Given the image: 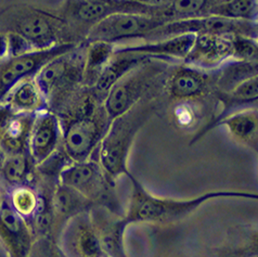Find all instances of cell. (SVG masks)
I'll return each mask as SVG.
<instances>
[{
	"instance_id": "6da1fadb",
	"label": "cell",
	"mask_w": 258,
	"mask_h": 257,
	"mask_svg": "<svg viewBox=\"0 0 258 257\" xmlns=\"http://www.w3.org/2000/svg\"><path fill=\"white\" fill-rule=\"evenodd\" d=\"M128 179L132 183V194L124 219L131 224H171L182 220L198 211L205 203L218 199L257 200L258 195L243 190H214L195 198L174 199L156 197L149 192L133 174Z\"/></svg>"
},
{
	"instance_id": "7a4b0ae2",
	"label": "cell",
	"mask_w": 258,
	"mask_h": 257,
	"mask_svg": "<svg viewBox=\"0 0 258 257\" xmlns=\"http://www.w3.org/2000/svg\"><path fill=\"white\" fill-rule=\"evenodd\" d=\"M155 112L154 100H145L133 109L111 120L109 128L95 153L98 163L109 179L115 183L121 176L128 177V158L136 136Z\"/></svg>"
},
{
	"instance_id": "3957f363",
	"label": "cell",
	"mask_w": 258,
	"mask_h": 257,
	"mask_svg": "<svg viewBox=\"0 0 258 257\" xmlns=\"http://www.w3.org/2000/svg\"><path fill=\"white\" fill-rule=\"evenodd\" d=\"M111 119L100 102L89 90V96L77 104L62 130L64 153L71 162L92 159L109 128Z\"/></svg>"
},
{
	"instance_id": "277c9868",
	"label": "cell",
	"mask_w": 258,
	"mask_h": 257,
	"mask_svg": "<svg viewBox=\"0 0 258 257\" xmlns=\"http://www.w3.org/2000/svg\"><path fill=\"white\" fill-rule=\"evenodd\" d=\"M165 62L154 58L148 59L112 86L103 100V108L111 120L142 101L152 86L163 77L167 68Z\"/></svg>"
},
{
	"instance_id": "5b68a950",
	"label": "cell",
	"mask_w": 258,
	"mask_h": 257,
	"mask_svg": "<svg viewBox=\"0 0 258 257\" xmlns=\"http://www.w3.org/2000/svg\"><path fill=\"white\" fill-rule=\"evenodd\" d=\"M58 181L74 189L94 205L124 216L115 194V183L107 178L97 160L70 162L61 169Z\"/></svg>"
},
{
	"instance_id": "8992f818",
	"label": "cell",
	"mask_w": 258,
	"mask_h": 257,
	"mask_svg": "<svg viewBox=\"0 0 258 257\" xmlns=\"http://www.w3.org/2000/svg\"><path fill=\"white\" fill-rule=\"evenodd\" d=\"M167 22L160 12L111 14L92 25L86 37V44L103 41L114 45L127 39L147 38L150 33Z\"/></svg>"
},
{
	"instance_id": "52a82bcc",
	"label": "cell",
	"mask_w": 258,
	"mask_h": 257,
	"mask_svg": "<svg viewBox=\"0 0 258 257\" xmlns=\"http://www.w3.org/2000/svg\"><path fill=\"white\" fill-rule=\"evenodd\" d=\"M183 34H220L241 35L257 39V22L229 20L219 17L204 16L170 21L149 34L147 38L161 40Z\"/></svg>"
},
{
	"instance_id": "ba28073f",
	"label": "cell",
	"mask_w": 258,
	"mask_h": 257,
	"mask_svg": "<svg viewBox=\"0 0 258 257\" xmlns=\"http://www.w3.org/2000/svg\"><path fill=\"white\" fill-rule=\"evenodd\" d=\"M86 45L75 47L55 56L39 70L36 85L44 97L51 96L55 90L71 89L83 85Z\"/></svg>"
},
{
	"instance_id": "9c48e42d",
	"label": "cell",
	"mask_w": 258,
	"mask_h": 257,
	"mask_svg": "<svg viewBox=\"0 0 258 257\" xmlns=\"http://www.w3.org/2000/svg\"><path fill=\"white\" fill-rule=\"evenodd\" d=\"M55 241L67 257H106L89 211L70 218Z\"/></svg>"
},
{
	"instance_id": "30bf717a",
	"label": "cell",
	"mask_w": 258,
	"mask_h": 257,
	"mask_svg": "<svg viewBox=\"0 0 258 257\" xmlns=\"http://www.w3.org/2000/svg\"><path fill=\"white\" fill-rule=\"evenodd\" d=\"M36 238L27 220L13 210L7 195L0 209V243L8 257H28Z\"/></svg>"
},
{
	"instance_id": "8fae6325",
	"label": "cell",
	"mask_w": 258,
	"mask_h": 257,
	"mask_svg": "<svg viewBox=\"0 0 258 257\" xmlns=\"http://www.w3.org/2000/svg\"><path fill=\"white\" fill-rule=\"evenodd\" d=\"M234 35L201 34L183 62L201 70H216L221 64L231 60Z\"/></svg>"
},
{
	"instance_id": "7c38bea8",
	"label": "cell",
	"mask_w": 258,
	"mask_h": 257,
	"mask_svg": "<svg viewBox=\"0 0 258 257\" xmlns=\"http://www.w3.org/2000/svg\"><path fill=\"white\" fill-rule=\"evenodd\" d=\"M36 113L0 109V149L9 155L27 152Z\"/></svg>"
},
{
	"instance_id": "4fadbf2b",
	"label": "cell",
	"mask_w": 258,
	"mask_h": 257,
	"mask_svg": "<svg viewBox=\"0 0 258 257\" xmlns=\"http://www.w3.org/2000/svg\"><path fill=\"white\" fill-rule=\"evenodd\" d=\"M62 140L61 122L52 112L36 115L28 145V152L36 166L52 156Z\"/></svg>"
},
{
	"instance_id": "5bb4252c",
	"label": "cell",
	"mask_w": 258,
	"mask_h": 257,
	"mask_svg": "<svg viewBox=\"0 0 258 257\" xmlns=\"http://www.w3.org/2000/svg\"><path fill=\"white\" fill-rule=\"evenodd\" d=\"M89 212L106 257H128L124 240L128 225L124 216L99 205L92 206Z\"/></svg>"
},
{
	"instance_id": "9a60e30c",
	"label": "cell",
	"mask_w": 258,
	"mask_h": 257,
	"mask_svg": "<svg viewBox=\"0 0 258 257\" xmlns=\"http://www.w3.org/2000/svg\"><path fill=\"white\" fill-rule=\"evenodd\" d=\"M151 56L145 54L129 52L121 48L114 47V51L110 61L107 62L102 72L98 76L97 81L89 89L91 95L94 96L100 102L103 103V100L106 94L112 88L119 78L123 77L129 71L138 67L139 64L145 62Z\"/></svg>"
},
{
	"instance_id": "2e32d148",
	"label": "cell",
	"mask_w": 258,
	"mask_h": 257,
	"mask_svg": "<svg viewBox=\"0 0 258 257\" xmlns=\"http://www.w3.org/2000/svg\"><path fill=\"white\" fill-rule=\"evenodd\" d=\"M211 76L205 70L191 66L177 68L167 81V91L171 99L191 100L202 97L210 88Z\"/></svg>"
},
{
	"instance_id": "e0dca14e",
	"label": "cell",
	"mask_w": 258,
	"mask_h": 257,
	"mask_svg": "<svg viewBox=\"0 0 258 257\" xmlns=\"http://www.w3.org/2000/svg\"><path fill=\"white\" fill-rule=\"evenodd\" d=\"M94 204L77 191L67 187L59 181L54 184L52 191L53 227L52 238L55 240L61 228L67 221L82 212L89 211Z\"/></svg>"
},
{
	"instance_id": "ac0fdd59",
	"label": "cell",
	"mask_w": 258,
	"mask_h": 257,
	"mask_svg": "<svg viewBox=\"0 0 258 257\" xmlns=\"http://www.w3.org/2000/svg\"><path fill=\"white\" fill-rule=\"evenodd\" d=\"M196 36L197 35L195 34H183L161 40L148 41L146 44L120 48L129 52L145 54L163 61H183L185 56L190 52L193 44H195Z\"/></svg>"
},
{
	"instance_id": "d6986e66",
	"label": "cell",
	"mask_w": 258,
	"mask_h": 257,
	"mask_svg": "<svg viewBox=\"0 0 258 257\" xmlns=\"http://www.w3.org/2000/svg\"><path fill=\"white\" fill-rule=\"evenodd\" d=\"M219 99L221 101L223 109L214 120L210 123L205 130L201 133V136L206 132L211 131L212 128L216 127L220 119H223L229 114L240 111L243 109L256 108V103L258 100V76L248 78L247 81L243 82L235 88L228 92H219Z\"/></svg>"
},
{
	"instance_id": "ffe728a7",
	"label": "cell",
	"mask_w": 258,
	"mask_h": 257,
	"mask_svg": "<svg viewBox=\"0 0 258 257\" xmlns=\"http://www.w3.org/2000/svg\"><path fill=\"white\" fill-rule=\"evenodd\" d=\"M216 126H225L235 141L257 151L258 114L256 108L243 109L229 114L220 119Z\"/></svg>"
},
{
	"instance_id": "44dd1931",
	"label": "cell",
	"mask_w": 258,
	"mask_h": 257,
	"mask_svg": "<svg viewBox=\"0 0 258 257\" xmlns=\"http://www.w3.org/2000/svg\"><path fill=\"white\" fill-rule=\"evenodd\" d=\"M35 165L27 152L10 154L0 165V176L3 182L10 189L31 185L33 166Z\"/></svg>"
},
{
	"instance_id": "7402d4cb",
	"label": "cell",
	"mask_w": 258,
	"mask_h": 257,
	"mask_svg": "<svg viewBox=\"0 0 258 257\" xmlns=\"http://www.w3.org/2000/svg\"><path fill=\"white\" fill-rule=\"evenodd\" d=\"M257 76V61L229 60L215 70L220 92H228L248 78Z\"/></svg>"
},
{
	"instance_id": "603a6c76",
	"label": "cell",
	"mask_w": 258,
	"mask_h": 257,
	"mask_svg": "<svg viewBox=\"0 0 258 257\" xmlns=\"http://www.w3.org/2000/svg\"><path fill=\"white\" fill-rule=\"evenodd\" d=\"M114 51V45L103 41L86 44L84 81L83 85L91 88L98 76L110 61Z\"/></svg>"
},
{
	"instance_id": "cb8c5ba5",
	"label": "cell",
	"mask_w": 258,
	"mask_h": 257,
	"mask_svg": "<svg viewBox=\"0 0 258 257\" xmlns=\"http://www.w3.org/2000/svg\"><path fill=\"white\" fill-rule=\"evenodd\" d=\"M206 16L256 22L257 0H226L212 7Z\"/></svg>"
},
{
	"instance_id": "d4e9b609",
	"label": "cell",
	"mask_w": 258,
	"mask_h": 257,
	"mask_svg": "<svg viewBox=\"0 0 258 257\" xmlns=\"http://www.w3.org/2000/svg\"><path fill=\"white\" fill-rule=\"evenodd\" d=\"M20 35L28 42L38 45H49L54 40V34L48 21L39 16L25 18L19 25Z\"/></svg>"
},
{
	"instance_id": "484cf974",
	"label": "cell",
	"mask_w": 258,
	"mask_h": 257,
	"mask_svg": "<svg viewBox=\"0 0 258 257\" xmlns=\"http://www.w3.org/2000/svg\"><path fill=\"white\" fill-rule=\"evenodd\" d=\"M42 98L37 85L32 82H24L14 91L10 108L17 112L36 113L41 109Z\"/></svg>"
},
{
	"instance_id": "4316f807",
	"label": "cell",
	"mask_w": 258,
	"mask_h": 257,
	"mask_svg": "<svg viewBox=\"0 0 258 257\" xmlns=\"http://www.w3.org/2000/svg\"><path fill=\"white\" fill-rule=\"evenodd\" d=\"M7 198L13 210L24 217L30 224L38 203V195L36 189L31 185H21V187L11 189V192Z\"/></svg>"
},
{
	"instance_id": "83f0119b",
	"label": "cell",
	"mask_w": 258,
	"mask_h": 257,
	"mask_svg": "<svg viewBox=\"0 0 258 257\" xmlns=\"http://www.w3.org/2000/svg\"><path fill=\"white\" fill-rule=\"evenodd\" d=\"M257 39L241 36V35H234L231 60L257 61Z\"/></svg>"
},
{
	"instance_id": "f1b7e54d",
	"label": "cell",
	"mask_w": 258,
	"mask_h": 257,
	"mask_svg": "<svg viewBox=\"0 0 258 257\" xmlns=\"http://www.w3.org/2000/svg\"><path fill=\"white\" fill-rule=\"evenodd\" d=\"M31 255L33 257H67L56 241L50 237L36 238Z\"/></svg>"
},
{
	"instance_id": "f546056e",
	"label": "cell",
	"mask_w": 258,
	"mask_h": 257,
	"mask_svg": "<svg viewBox=\"0 0 258 257\" xmlns=\"http://www.w3.org/2000/svg\"><path fill=\"white\" fill-rule=\"evenodd\" d=\"M8 46L10 47L12 54L14 56H19L28 52L27 50L30 48V42L20 34H12L8 39Z\"/></svg>"
},
{
	"instance_id": "4dcf8cb0",
	"label": "cell",
	"mask_w": 258,
	"mask_h": 257,
	"mask_svg": "<svg viewBox=\"0 0 258 257\" xmlns=\"http://www.w3.org/2000/svg\"><path fill=\"white\" fill-rule=\"evenodd\" d=\"M132 2L138 3L142 6L148 7L150 9H153L156 11H161L162 9L166 8L167 6H169L174 0H132Z\"/></svg>"
},
{
	"instance_id": "1f68e13d",
	"label": "cell",
	"mask_w": 258,
	"mask_h": 257,
	"mask_svg": "<svg viewBox=\"0 0 258 257\" xmlns=\"http://www.w3.org/2000/svg\"><path fill=\"white\" fill-rule=\"evenodd\" d=\"M7 47H8V41H7L3 36H0V56L6 52Z\"/></svg>"
},
{
	"instance_id": "d6a6232c",
	"label": "cell",
	"mask_w": 258,
	"mask_h": 257,
	"mask_svg": "<svg viewBox=\"0 0 258 257\" xmlns=\"http://www.w3.org/2000/svg\"><path fill=\"white\" fill-rule=\"evenodd\" d=\"M5 160V156H4V153H3V150L0 149V165H2L3 162Z\"/></svg>"
},
{
	"instance_id": "836d02e7",
	"label": "cell",
	"mask_w": 258,
	"mask_h": 257,
	"mask_svg": "<svg viewBox=\"0 0 258 257\" xmlns=\"http://www.w3.org/2000/svg\"><path fill=\"white\" fill-rule=\"evenodd\" d=\"M3 200H4V194H3V191H2V188H0V209H2Z\"/></svg>"
},
{
	"instance_id": "e575fe53",
	"label": "cell",
	"mask_w": 258,
	"mask_h": 257,
	"mask_svg": "<svg viewBox=\"0 0 258 257\" xmlns=\"http://www.w3.org/2000/svg\"><path fill=\"white\" fill-rule=\"evenodd\" d=\"M28 257H33V256H32V255H30V256H28Z\"/></svg>"
}]
</instances>
